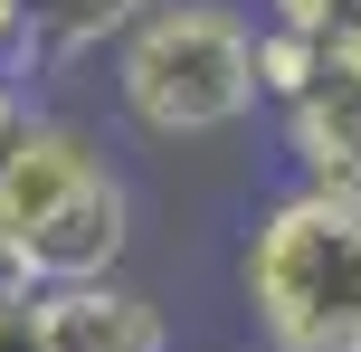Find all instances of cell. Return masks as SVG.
<instances>
[{"label": "cell", "instance_id": "cell-1", "mask_svg": "<svg viewBox=\"0 0 361 352\" xmlns=\"http://www.w3.org/2000/svg\"><path fill=\"white\" fill-rule=\"evenodd\" d=\"M105 86L152 143H219L257 124V10L247 0H152L105 48Z\"/></svg>", "mask_w": 361, "mask_h": 352}, {"label": "cell", "instance_id": "cell-2", "mask_svg": "<svg viewBox=\"0 0 361 352\" xmlns=\"http://www.w3.org/2000/svg\"><path fill=\"white\" fill-rule=\"evenodd\" d=\"M0 238L29 257L38 296L48 286H95L124 277L133 257V181L76 114L38 105L19 143L0 152Z\"/></svg>", "mask_w": 361, "mask_h": 352}, {"label": "cell", "instance_id": "cell-3", "mask_svg": "<svg viewBox=\"0 0 361 352\" xmlns=\"http://www.w3.org/2000/svg\"><path fill=\"white\" fill-rule=\"evenodd\" d=\"M238 305L267 352H361V200L286 181L238 238Z\"/></svg>", "mask_w": 361, "mask_h": 352}, {"label": "cell", "instance_id": "cell-4", "mask_svg": "<svg viewBox=\"0 0 361 352\" xmlns=\"http://www.w3.org/2000/svg\"><path fill=\"white\" fill-rule=\"evenodd\" d=\"M286 152H295V181L314 190H352L361 200V29L324 48V76L295 95L286 114Z\"/></svg>", "mask_w": 361, "mask_h": 352}, {"label": "cell", "instance_id": "cell-5", "mask_svg": "<svg viewBox=\"0 0 361 352\" xmlns=\"http://www.w3.org/2000/svg\"><path fill=\"white\" fill-rule=\"evenodd\" d=\"M48 352H171L162 296H143L133 277H95V286H48L38 296Z\"/></svg>", "mask_w": 361, "mask_h": 352}, {"label": "cell", "instance_id": "cell-6", "mask_svg": "<svg viewBox=\"0 0 361 352\" xmlns=\"http://www.w3.org/2000/svg\"><path fill=\"white\" fill-rule=\"evenodd\" d=\"M143 10H152V0H29V48H19V76H29V86H48V76L105 57Z\"/></svg>", "mask_w": 361, "mask_h": 352}, {"label": "cell", "instance_id": "cell-7", "mask_svg": "<svg viewBox=\"0 0 361 352\" xmlns=\"http://www.w3.org/2000/svg\"><path fill=\"white\" fill-rule=\"evenodd\" d=\"M314 76H324V48L295 38V29H276V19H257V95H267V114H286Z\"/></svg>", "mask_w": 361, "mask_h": 352}, {"label": "cell", "instance_id": "cell-8", "mask_svg": "<svg viewBox=\"0 0 361 352\" xmlns=\"http://www.w3.org/2000/svg\"><path fill=\"white\" fill-rule=\"evenodd\" d=\"M257 19H276V29L314 38V48H333V38L361 29V0H257Z\"/></svg>", "mask_w": 361, "mask_h": 352}, {"label": "cell", "instance_id": "cell-9", "mask_svg": "<svg viewBox=\"0 0 361 352\" xmlns=\"http://www.w3.org/2000/svg\"><path fill=\"white\" fill-rule=\"evenodd\" d=\"M29 114H38V86H29L19 67H0V152L19 143V124H29Z\"/></svg>", "mask_w": 361, "mask_h": 352}, {"label": "cell", "instance_id": "cell-10", "mask_svg": "<svg viewBox=\"0 0 361 352\" xmlns=\"http://www.w3.org/2000/svg\"><path fill=\"white\" fill-rule=\"evenodd\" d=\"M10 305H38V277H29V257L0 238V315H10Z\"/></svg>", "mask_w": 361, "mask_h": 352}, {"label": "cell", "instance_id": "cell-11", "mask_svg": "<svg viewBox=\"0 0 361 352\" xmlns=\"http://www.w3.org/2000/svg\"><path fill=\"white\" fill-rule=\"evenodd\" d=\"M0 352H48V324H38V305H10V315H0Z\"/></svg>", "mask_w": 361, "mask_h": 352}, {"label": "cell", "instance_id": "cell-12", "mask_svg": "<svg viewBox=\"0 0 361 352\" xmlns=\"http://www.w3.org/2000/svg\"><path fill=\"white\" fill-rule=\"evenodd\" d=\"M19 48H29V0H0V67H19Z\"/></svg>", "mask_w": 361, "mask_h": 352}, {"label": "cell", "instance_id": "cell-13", "mask_svg": "<svg viewBox=\"0 0 361 352\" xmlns=\"http://www.w3.org/2000/svg\"><path fill=\"white\" fill-rule=\"evenodd\" d=\"M228 352H267V343H228Z\"/></svg>", "mask_w": 361, "mask_h": 352}]
</instances>
